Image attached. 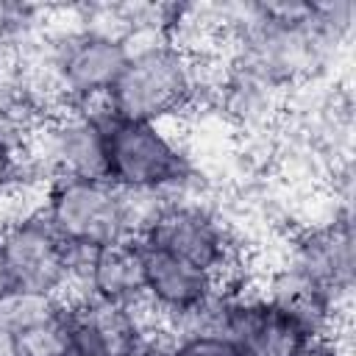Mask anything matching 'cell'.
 <instances>
[{
  "label": "cell",
  "instance_id": "obj_12",
  "mask_svg": "<svg viewBox=\"0 0 356 356\" xmlns=\"http://www.w3.org/2000/svg\"><path fill=\"white\" fill-rule=\"evenodd\" d=\"M292 267L303 270L323 286H328L342 303H348L353 289V222L350 211H337L331 220L303 228L292 236L286 259Z\"/></svg>",
  "mask_w": 356,
  "mask_h": 356
},
{
  "label": "cell",
  "instance_id": "obj_4",
  "mask_svg": "<svg viewBox=\"0 0 356 356\" xmlns=\"http://www.w3.org/2000/svg\"><path fill=\"white\" fill-rule=\"evenodd\" d=\"M128 42L83 19L56 31L44 42L42 78L56 106H100L117 83Z\"/></svg>",
  "mask_w": 356,
  "mask_h": 356
},
{
  "label": "cell",
  "instance_id": "obj_15",
  "mask_svg": "<svg viewBox=\"0 0 356 356\" xmlns=\"http://www.w3.org/2000/svg\"><path fill=\"white\" fill-rule=\"evenodd\" d=\"M36 25H39L36 8L0 0V53L17 50L22 42H28L33 36Z\"/></svg>",
  "mask_w": 356,
  "mask_h": 356
},
{
  "label": "cell",
  "instance_id": "obj_9",
  "mask_svg": "<svg viewBox=\"0 0 356 356\" xmlns=\"http://www.w3.org/2000/svg\"><path fill=\"white\" fill-rule=\"evenodd\" d=\"M145 242L136 236L117 239L92 250H75L72 286L67 298L145 306Z\"/></svg>",
  "mask_w": 356,
  "mask_h": 356
},
{
  "label": "cell",
  "instance_id": "obj_11",
  "mask_svg": "<svg viewBox=\"0 0 356 356\" xmlns=\"http://www.w3.org/2000/svg\"><path fill=\"white\" fill-rule=\"evenodd\" d=\"M0 328L19 356H70V300L61 295L11 289L0 298Z\"/></svg>",
  "mask_w": 356,
  "mask_h": 356
},
{
  "label": "cell",
  "instance_id": "obj_6",
  "mask_svg": "<svg viewBox=\"0 0 356 356\" xmlns=\"http://www.w3.org/2000/svg\"><path fill=\"white\" fill-rule=\"evenodd\" d=\"M139 239L220 281L239 278V245L228 222L192 195L164 197L147 217Z\"/></svg>",
  "mask_w": 356,
  "mask_h": 356
},
{
  "label": "cell",
  "instance_id": "obj_13",
  "mask_svg": "<svg viewBox=\"0 0 356 356\" xmlns=\"http://www.w3.org/2000/svg\"><path fill=\"white\" fill-rule=\"evenodd\" d=\"M259 292L278 306L309 339H325L337 337L345 303L320 281L306 275L303 270L292 267L289 261L275 264L267 275Z\"/></svg>",
  "mask_w": 356,
  "mask_h": 356
},
{
  "label": "cell",
  "instance_id": "obj_8",
  "mask_svg": "<svg viewBox=\"0 0 356 356\" xmlns=\"http://www.w3.org/2000/svg\"><path fill=\"white\" fill-rule=\"evenodd\" d=\"M70 300V356H134L159 328L147 306L106 303L95 298Z\"/></svg>",
  "mask_w": 356,
  "mask_h": 356
},
{
  "label": "cell",
  "instance_id": "obj_1",
  "mask_svg": "<svg viewBox=\"0 0 356 356\" xmlns=\"http://www.w3.org/2000/svg\"><path fill=\"white\" fill-rule=\"evenodd\" d=\"M203 72L197 56L170 39L131 44L128 61L106 106L120 120L164 125L200 100Z\"/></svg>",
  "mask_w": 356,
  "mask_h": 356
},
{
  "label": "cell",
  "instance_id": "obj_2",
  "mask_svg": "<svg viewBox=\"0 0 356 356\" xmlns=\"http://www.w3.org/2000/svg\"><path fill=\"white\" fill-rule=\"evenodd\" d=\"M164 197L134 195L108 178H61L42 186L39 209L72 250H92L142 234Z\"/></svg>",
  "mask_w": 356,
  "mask_h": 356
},
{
  "label": "cell",
  "instance_id": "obj_5",
  "mask_svg": "<svg viewBox=\"0 0 356 356\" xmlns=\"http://www.w3.org/2000/svg\"><path fill=\"white\" fill-rule=\"evenodd\" d=\"M106 103L56 108L22 147L25 181L106 178Z\"/></svg>",
  "mask_w": 356,
  "mask_h": 356
},
{
  "label": "cell",
  "instance_id": "obj_10",
  "mask_svg": "<svg viewBox=\"0 0 356 356\" xmlns=\"http://www.w3.org/2000/svg\"><path fill=\"white\" fill-rule=\"evenodd\" d=\"M222 334L242 356H298L309 337L259 289L245 281L231 284Z\"/></svg>",
  "mask_w": 356,
  "mask_h": 356
},
{
  "label": "cell",
  "instance_id": "obj_19",
  "mask_svg": "<svg viewBox=\"0 0 356 356\" xmlns=\"http://www.w3.org/2000/svg\"><path fill=\"white\" fill-rule=\"evenodd\" d=\"M298 356H345V350L337 342V337H325V339H309Z\"/></svg>",
  "mask_w": 356,
  "mask_h": 356
},
{
  "label": "cell",
  "instance_id": "obj_3",
  "mask_svg": "<svg viewBox=\"0 0 356 356\" xmlns=\"http://www.w3.org/2000/svg\"><path fill=\"white\" fill-rule=\"evenodd\" d=\"M106 178L122 192L181 197L192 192L197 170L186 147L164 125L120 120L108 111Z\"/></svg>",
  "mask_w": 356,
  "mask_h": 356
},
{
  "label": "cell",
  "instance_id": "obj_17",
  "mask_svg": "<svg viewBox=\"0 0 356 356\" xmlns=\"http://www.w3.org/2000/svg\"><path fill=\"white\" fill-rule=\"evenodd\" d=\"M28 181H25L22 147L0 134V197H8L11 192H17Z\"/></svg>",
  "mask_w": 356,
  "mask_h": 356
},
{
  "label": "cell",
  "instance_id": "obj_18",
  "mask_svg": "<svg viewBox=\"0 0 356 356\" xmlns=\"http://www.w3.org/2000/svg\"><path fill=\"white\" fill-rule=\"evenodd\" d=\"M134 356H175V348H172V337L164 331V328H156Z\"/></svg>",
  "mask_w": 356,
  "mask_h": 356
},
{
  "label": "cell",
  "instance_id": "obj_20",
  "mask_svg": "<svg viewBox=\"0 0 356 356\" xmlns=\"http://www.w3.org/2000/svg\"><path fill=\"white\" fill-rule=\"evenodd\" d=\"M11 289H17V286H14V281H11V273H8V267H6V259H3V253H0V298H6Z\"/></svg>",
  "mask_w": 356,
  "mask_h": 356
},
{
  "label": "cell",
  "instance_id": "obj_14",
  "mask_svg": "<svg viewBox=\"0 0 356 356\" xmlns=\"http://www.w3.org/2000/svg\"><path fill=\"white\" fill-rule=\"evenodd\" d=\"M147 267H145V306L159 323V328L172 325L184 314H189L195 306H200L220 284V278L172 259L161 250H153L145 245Z\"/></svg>",
  "mask_w": 356,
  "mask_h": 356
},
{
  "label": "cell",
  "instance_id": "obj_7",
  "mask_svg": "<svg viewBox=\"0 0 356 356\" xmlns=\"http://www.w3.org/2000/svg\"><path fill=\"white\" fill-rule=\"evenodd\" d=\"M0 253L17 289L70 295L75 250L56 234L39 206L0 222Z\"/></svg>",
  "mask_w": 356,
  "mask_h": 356
},
{
  "label": "cell",
  "instance_id": "obj_16",
  "mask_svg": "<svg viewBox=\"0 0 356 356\" xmlns=\"http://www.w3.org/2000/svg\"><path fill=\"white\" fill-rule=\"evenodd\" d=\"M172 348H175V356H242L225 334H184V337H172Z\"/></svg>",
  "mask_w": 356,
  "mask_h": 356
}]
</instances>
